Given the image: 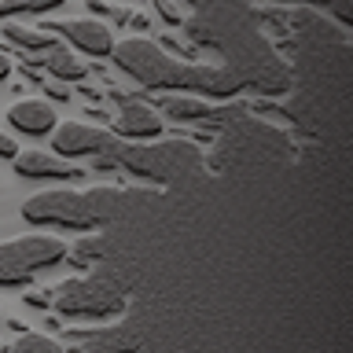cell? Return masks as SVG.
I'll use <instances>...</instances> for the list:
<instances>
[{"label": "cell", "mask_w": 353, "mask_h": 353, "mask_svg": "<svg viewBox=\"0 0 353 353\" xmlns=\"http://www.w3.org/2000/svg\"><path fill=\"white\" fill-rule=\"evenodd\" d=\"M188 41L199 48L217 52L221 66L236 77L239 92H258V96H283L294 85V74L276 48L265 41L258 30V15L247 8V0H228V4H210L199 8L188 19Z\"/></svg>", "instance_id": "1"}, {"label": "cell", "mask_w": 353, "mask_h": 353, "mask_svg": "<svg viewBox=\"0 0 353 353\" xmlns=\"http://www.w3.org/2000/svg\"><path fill=\"white\" fill-rule=\"evenodd\" d=\"M114 63L121 74H129L137 85L151 88V92H170V88H188V92H203L210 99H228L239 92L236 77L225 66H199L173 59L162 44H154L148 37H129L114 44Z\"/></svg>", "instance_id": "2"}, {"label": "cell", "mask_w": 353, "mask_h": 353, "mask_svg": "<svg viewBox=\"0 0 353 353\" xmlns=\"http://www.w3.org/2000/svg\"><path fill=\"white\" fill-rule=\"evenodd\" d=\"M154 203V192H129V188H88V192H41L22 203V217L37 228L88 232L107 228L132 210Z\"/></svg>", "instance_id": "3"}, {"label": "cell", "mask_w": 353, "mask_h": 353, "mask_svg": "<svg viewBox=\"0 0 353 353\" xmlns=\"http://www.w3.org/2000/svg\"><path fill=\"white\" fill-rule=\"evenodd\" d=\"M118 165L140 181L176 184L203 170V154L188 140H159V143H125Z\"/></svg>", "instance_id": "4"}, {"label": "cell", "mask_w": 353, "mask_h": 353, "mask_svg": "<svg viewBox=\"0 0 353 353\" xmlns=\"http://www.w3.org/2000/svg\"><path fill=\"white\" fill-rule=\"evenodd\" d=\"M52 305L74 320H110L125 309V283L110 272L66 280L52 291Z\"/></svg>", "instance_id": "5"}, {"label": "cell", "mask_w": 353, "mask_h": 353, "mask_svg": "<svg viewBox=\"0 0 353 353\" xmlns=\"http://www.w3.org/2000/svg\"><path fill=\"white\" fill-rule=\"evenodd\" d=\"M66 254L70 247L59 236H19L11 243H0V287L30 283L33 276L59 265Z\"/></svg>", "instance_id": "6"}, {"label": "cell", "mask_w": 353, "mask_h": 353, "mask_svg": "<svg viewBox=\"0 0 353 353\" xmlns=\"http://www.w3.org/2000/svg\"><path fill=\"white\" fill-rule=\"evenodd\" d=\"M129 140H121L118 132H107L99 125H85V121H66V125L52 129V148L59 159L74 162V159H92L96 165H118L121 151H125Z\"/></svg>", "instance_id": "7"}, {"label": "cell", "mask_w": 353, "mask_h": 353, "mask_svg": "<svg viewBox=\"0 0 353 353\" xmlns=\"http://www.w3.org/2000/svg\"><path fill=\"white\" fill-rule=\"evenodd\" d=\"M48 33H59L74 44L77 52L92 55V59H103V55L114 52V33L110 26H103L99 19H66V22H44Z\"/></svg>", "instance_id": "8"}, {"label": "cell", "mask_w": 353, "mask_h": 353, "mask_svg": "<svg viewBox=\"0 0 353 353\" xmlns=\"http://www.w3.org/2000/svg\"><path fill=\"white\" fill-rule=\"evenodd\" d=\"M11 162H15V173L22 181H77L81 176V170L74 162L48 151H19Z\"/></svg>", "instance_id": "9"}, {"label": "cell", "mask_w": 353, "mask_h": 353, "mask_svg": "<svg viewBox=\"0 0 353 353\" xmlns=\"http://www.w3.org/2000/svg\"><path fill=\"white\" fill-rule=\"evenodd\" d=\"M162 114L173 121L199 125V121H236V118H243V107H210L206 99H195V96H165Z\"/></svg>", "instance_id": "10"}, {"label": "cell", "mask_w": 353, "mask_h": 353, "mask_svg": "<svg viewBox=\"0 0 353 353\" xmlns=\"http://www.w3.org/2000/svg\"><path fill=\"white\" fill-rule=\"evenodd\" d=\"M77 346L70 353H137L140 350V331L132 324H114L107 331H92V335H74Z\"/></svg>", "instance_id": "11"}, {"label": "cell", "mask_w": 353, "mask_h": 353, "mask_svg": "<svg viewBox=\"0 0 353 353\" xmlns=\"http://www.w3.org/2000/svg\"><path fill=\"white\" fill-rule=\"evenodd\" d=\"M114 132L121 140H154L162 132V114L148 103H125L114 118Z\"/></svg>", "instance_id": "12"}, {"label": "cell", "mask_w": 353, "mask_h": 353, "mask_svg": "<svg viewBox=\"0 0 353 353\" xmlns=\"http://www.w3.org/2000/svg\"><path fill=\"white\" fill-rule=\"evenodd\" d=\"M8 121H11V129L26 132V137H48L55 129V110L44 99H22V103L8 110Z\"/></svg>", "instance_id": "13"}, {"label": "cell", "mask_w": 353, "mask_h": 353, "mask_svg": "<svg viewBox=\"0 0 353 353\" xmlns=\"http://www.w3.org/2000/svg\"><path fill=\"white\" fill-rule=\"evenodd\" d=\"M30 63L41 66V70H48L55 81H81V77L88 74V66L77 59L70 48H59V44H55L52 52H44L41 59H30Z\"/></svg>", "instance_id": "14"}, {"label": "cell", "mask_w": 353, "mask_h": 353, "mask_svg": "<svg viewBox=\"0 0 353 353\" xmlns=\"http://www.w3.org/2000/svg\"><path fill=\"white\" fill-rule=\"evenodd\" d=\"M4 37L15 44V48L30 52V55H44V52H52L55 44H59V41H55V33H48L44 26H22V22H8Z\"/></svg>", "instance_id": "15"}, {"label": "cell", "mask_w": 353, "mask_h": 353, "mask_svg": "<svg viewBox=\"0 0 353 353\" xmlns=\"http://www.w3.org/2000/svg\"><path fill=\"white\" fill-rule=\"evenodd\" d=\"M66 0H0V19L15 22L30 15H44V11H59Z\"/></svg>", "instance_id": "16"}, {"label": "cell", "mask_w": 353, "mask_h": 353, "mask_svg": "<svg viewBox=\"0 0 353 353\" xmlns=\"http://www.w3.org/2000/svg\"><path fill=\"white\" fill-rule=\"evenodd\" d=\"M8 353H63V350L55 346L52 339H44V335H22Z\"/></svg>", "instance_id": "17"}, {"label": "cell", "mask_w": 353, "mask_h": 353, "mask_svg": "<svg viewBox=\"0 0 353 353\" xmlns=\"http://www.w3.org/2000/svg\"><path fill=\"white\" fill-rule=\"evenodd\" d=\"M103 247H107V243H103V236H92V239H81V243H77V247H74V261H77V265H88V261H99V258H103Z\"/></svg>", "instance_id": "18"}, {"label": "cell", "mask_w": 353, "mask_h": 353, "mask_svg": "<svg viewBox=\"0 0 353 353\" xmlns=\"http://www.w3.org/2000/svg\"><path fill=\"white\" fill-rule=\"evenodd\" d=\"M15 154H19V143L8 132H0V159H15Z\"/></svg>", "instance_id": "19"}, {"label": "cell", "mask_w": 353, "mask_h": 353, "mask_svg": "<svg viewBox=\"0 0 353 353\" xmlns=\"http://www.w3.org/2000/svg\"><path fill=\"white\" fill-rule=\"evenodd\" d=\"M331 8H335L339 26H346V22H350V8H346V0H331Z\"/></svg>", "instance_id": "20"}, {"label": "cell", "mask_w": 353, "mask_h": 353, "mask_svg": "<svg viewBox=\"0 0 353 353\" xmlns=\"http://www.w3.org/2000/svg\"><path fill=\"white\" fill-rule=\"evenodd\" d=\"M48 96H52V99H59V103H63V99H70V92H66L63 85H52V88H48Z\"/></svg>", "instance_id": "21"}, {"label": "cell", "mask_w": 353, "mask_h": 353, "mask_svg": "<svg viewBox=\"0 0 353 353\" xmlns=\"http://www.w3.org/2000/svg\"><path fill=\"white\" fill-rule=\"evenodd\" d=\"M8 74H11V59L0 52V81H8Z\"/></svg>", "instance_id": "22"}, {"label": "cell", "mask_w": 353, "mask_h": 353, "mask_svg": "<svg viewBox=\"0 0 353 353\" xmlns=\"http://www.w3.org/2000/svg\"><path fill=\"white\" fill-rule=\"evenodd\" d=\"M188 4H195V8H210V4H228V0H188Z\"/></svg>", "instance_id": "23"}, {"label": "cell", "mask_w": 353, "mask_h": 353, "mask_svg": "<svg viewBox=\"0 0 353 353\" xmlns=\"http://www.w3.org/2000/svg\"><path fill=\"white\" fill-rule=\"evenodd\" d=\"M291 4H294V0H291ZM298 4H320V0H298Z\"/></svg>", "instance_id": "24"}]
</instances>
